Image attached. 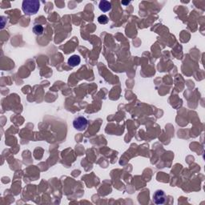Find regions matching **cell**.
Returning <instances> with one entry per match:
<instances>
[{
  "instance_id": "2",
  "label": "cell",
  "mask_w": 205,
  "mask_h": 205,
  "mask_svg": "<svg viewBox=\"0 0 205 205\" xmlns=\"http://www.w3.org/2000/svg\"><path fill=\"white\" fill-rule=\"evenodd\" d=\"M87 120L85 117H83V116H79L77 118H76L73 121V127L74 128H76L78 131H84L87 128Z\"/></svg>"
},
{
  "instance_id": "7",
  "label": "cell",
  "mask_w": 205,
  "mask_h": 205,
  "mask_svg": "<svg viewBox=\"0 0 205 205\" xmlns=\"http://www.w3.org/2000/svg\"><path fill=\"white\" fill-rule=\"evenodd\" d=\"M98 22L100 24H107V23H108V18L105 15H100L98 18Z\"/></svg>"
},
{
  "instance_id": "3",
  "label": "cell",
  "mask_w": 205,
  "mask_h": 205,
  "mask_svg": "<svg viewBox=\"0 0 205 205\" xmlns=\"http://www.w3.org/2000/svg\"><path fill=\"white\" fill-rule=\"evenodd\" d=\"M153 201L155 204H164L166 201V194L163 190H157L153 195Z\"/></svg>"
},
{
  "instance_id": "8",
  "label": "cell",
  "mask_w": 205,
  "mask_h": 205,
  "mask_svg": "<svg viewBox=\"0 0 205 205\" xmlns=\"http://www.w3.org/2000/svg\"><path fill=\"white\" fill-rule=\"evenodd\" d=\"M129 2H122V4H129Z\"/></svg>"
},
{
  "instance_id": "1",
  "label": "cell",
  "mask_w": 205,
  "mask_h": 205,
  "mask_svg": "<svg viewBox=\"0 0 205 205\" xmlns=\"http://www.w3.org/2000/svg\"><path fill=\"white\" fill-rule=\"evenodd\" d=\"M40 2L38 0H24L22 4V9L27 15H32L39 11Z\"/></svg>"
},
{
  "instance_id": "6",
  "label": "cell",
  "mask_w": 205,
  "mask_h": 205,
  "mask_svg": "<svg viewBox=\"0 0 205 205\" xmlns=\"http://www.w3.org/2000/svg\"><path fill=\"white\" fill-rule=\"evenodd\" d=\"M33 32L37 35H43V27L41 25H35L33 27Z\"/></svg>"
},
{
  "instance_id": "5",
  "label": "cell",
  "mask_w": 205,
  "mask_h": 205,
  "mask_svg": "<svg viewBox=\"0 0 205 205\" xmlns=\"http://www.w3.org/2000/svg\"><path fill=\"white\" fill-rule=\"evenodd\" d=\"M99 7L102 12H107L111 9V3L108 1H105V0H102L99 2Z\"/></svg>"
},
{
  "instance_id": "4",
  "label": "cell",
  "mask_w": 205,
  "mask_h": 205,
  "mask_svg": "<svg viewBox=\"0 0 205 205\" xmlns=\"http://www.w3.org/2000/svg\"><path fill=\"white\" fill-rule=\"evenodd\" d=\"M80 62H81V59L79 55H72V56L70 57L68 59V64H69L71 67H76L78 65H80Z\"/></svg>"
}]
</instances>
